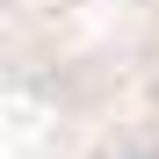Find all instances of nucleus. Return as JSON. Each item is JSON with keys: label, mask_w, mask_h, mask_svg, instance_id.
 Returning a JSON list of instances; mask_svg holds the SVG:
<instances>
[{"label": "nucleus", "mask_w": 159, "mask_h": 159, "mask_svg": "<svg viewBox=\"0 0 159 159\" xmlns=\"http://www.w3.org/2000/svg\"><path fill=\"white\" fill-rule=\"evenodd\" d=\"M109 159H159V138H130V145H116Z\"/></svg>", "instance_id": "nucleus-1"}]
</instances>
